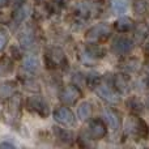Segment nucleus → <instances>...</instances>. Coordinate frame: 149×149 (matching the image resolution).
<instances>
[{
  "instance_id": "1",
  "label": "nucleus",
  "mask_w": 149,
  "mask_h": 149,
  "mask_svg": "<svg viewBox=\"0 0 149 149\" xmlns=\"http://www.w3.org/2000/svg\"><path fill=\"white\" fill-rule=\"evenodd\" d=\"M124 132L127 136L134 140H147L149 136V128L144 120L137 116V114H131L124 122Z\"/></svg>"
},
{
  "instance_id": "2",
  "label": "nucleus",
  "mask_w": 149,
  "mask_h": 149,
  "mask_svg": "<svg viewBox=\"0 0 149 149\" xmlns=\"http://www.w3.org/2000/svg\"><path fill=\"white\" fill-rule=\"evenodd\" d=\"M45 62L50 70H64L67 67V56L60 47H50L45 51Z\"/></svg>"
},
{
  "instance_id": "3",
  "label": "nucleus",
  "mask_w": 149,
  "mask_h": 149,
  "mask_svg": "<svg viewBox=\"0 0 149 149\" xmlns=\"http://www.w3.org/2000/svg\"><path fill=\"white\" fill-rule=\"evenodd\" d=\"M111 31H113V29H111V26L109 25V24L101 22V24H97V25L92 26V28L86 31L85 38H86V41L90 42V43L100 45V43H102V42H105L106 39L111 36Z\"/></svg>"
},
{
  "instance_id": "4",
  "label": "nucleus",
  "mask_w": 149,
  "mask_h": 149,
  "mask_svg": "<svg viewBox=\"0 0 149 149\" xmlns=\"http://www.w3.org/2000/svg\"><path fill=\"white\" fill-rule=\"evenodd\" d=\"M93 89L95 90L98 97L102 98L109 105H118V103L120 102V93L111 84H109V82L107 84H101V82H98Z\"/></svg>"
},
{
  "instance_id": "5",
  "label": "nucleus",
  "mask_w": 149,
  "mask_h": 149,
  "mask_svg": "<svg viewBox=\"0 0 149 149\" xmlns=\"http://www.w3.org/2000/svg\"><path fill=\"white\" fill-rule=\"evenodd\" d=\"M26 109L29 111H31V113L39 115L41 118H46L50 114L49 103L41 95H31V97H29L26 100Z\"/></svg>"
},
{
  "instance_id": "6",
  "label": "nucleus",
  "mask_w": 149,
  "mask_h": 149,
  "mask_svg": "<svg viewBox=\"0 0 149 149\" xmlns=\"http://www.w3.org/2000/svg\"><path fill=\"white\" fill-rule=\"evenodd\" d=\"M37 39H38V34L37 30L31 24H26L20 31H18V42H20V46L22 49H33L37 43Z\"/></svg>"
},
{
  "instance_id": "7",
  "label": "nucleus",
  "mask_w": 149,
  "mask_h": 149,
  "mask_svg": "<svg viewBox=\"0 0 149 149\" xmlns=\"http://www.w3.org/2000/svg\"><path fill=\"white\" fill-rule=\"evenodd\" d=\"M86 135L90 140H101L107 135V124L101 118L90 119L86 127Z\"/></svg>"
},
{
  "instance_id": "8",
  "label": "nucleus",
  "mask_w": 149,
  "mask_h": 149,
  "mask_svg": "<svg viewBox=\"0 0 149 149\" xmlns=\"http://www.w3.org/2000/svg\"><path fill=\"white\" fill-rule=\"evenodd\" d=\"M54 119L58 122L59 124L64 127H68V128H73L76 127L77 120H76V116L72 113L70 107L67 106H59L54 110Z\"/></svg>"
},
{
  "instance_id": "9",
  "label": "nucleus",
  "mask_w": 149,
  "mask_h": 149,
  "mask_svg": "<svg viewBox=\"0 0 149 149\" xmlns=\"http://www.w3.org/2000/svg\"><path fill=\"white\" fill-rule=\"evenodd\" d=\"M82 93L76 85L71 84V85H67V86L62 88V90L59 92V100L63 105L65 106H72L77 101L81 98Z\"/></svg>"
},
{
  "instance_id": "10",
  "label": "nucleus",
  "mask_w": 149,
  "mask_h": 149,
  "mask_svg": "<svg viewBox=\"0 0 149 149\" xmlns=\"http://www.w3.org/2000/svg\"><path fill=\"white\" fill-rule=\"evenodd\" d=\"M134 45H135V41L132 38H128L126 36H120V37H116L113 41L111 49L118 55H127L132 51Z\"/></svg>"
},
{
  "instance_id": "11",
  "label": "nucleus",
  "mask_w": 149,
  "mask_h": 149,
  "mask_svg": "<svg viewBox=\"0 0 149 149\" xmlns=\"http://www.w3.org/2000/svg\"><path fill=\"white\" fill-rule=\"evenodd\" d=\"M17 92V82L13 80H8L0 84V103H5L12 98V95Z\"/></svg>"
},
{
  "instance_id": "12",
  "label": "nucleus",
  "mask_w": 149,
  "mask_h": 149,
  "mask_svg": "<svg viewBox=\"0 0 149 149\" xmlns=\"http://www.w3.org/2000/svg\"><path fill=\"white\" fill-rule=\"evenodd\" d=\"M8 115L10 119H18L20 116V111H21V95L20 94H13L12 98L8 101Z\"/></svg>"
},
{
  "instance_id": "13",
  "label": "nucleus",
  "mask_w": 149,
  "mask_h": 149,
  "mask_svg": "<svg viewBox=\"0 0 149 149\" xmlns=\"http://www.w3.org/2000/svg\"><path fill=\"white\" fill-rule=\"evenodd\" d=\"M29 13H30V5L28 3H22L20 5H16L15 12L12 13V21L17 25H20L22 21L28 18Z\"/></svg>"
},
{
  "instance_id": "14",
  "label": "nucleus",
  "mask_w": 149,
  "mask_h": 149,
  "mask_svg": "<svg viewBox=\"0 0 149 149\" xmlns=\"http://www.w3.org/2000/svg\"><path fill=\"white\" fill-rule=\"evenodd\" d=\"M109 84H111L119 93H126L128 90V77L123 73H116L113 74L109 81Z\"/></svg>"
},
{
  "instance_id": "15",
  "label": "nucleus",
  "mask_w": 149,
  "mask_h": 149,
  "mask_svg": "<svg viewBox=\"0 0 149 149\" xmlns=\"http://www.w3.org/2000/svg\"><path fill=\"white\" fill-rule=\"evenodd\" d=\"M114 28H115L116 31L124 34V33H128V31L134 30L135 22L130 17H127V16H123V17L118 18V20L115 21V24H114Z\"/></svg>"
},
{
  "instance_id": "16",
  "label": "nucleus",
  "mask_w": 149,
  "mask_h": 149,
  "mask_svg": "<svg viewBox=\"0 0 149 149\" xmlns=\"http://www.w3.org/2000/svg\"><path fill=\"white\" fill-rule=\"evenodd\" d=\"M149 37V26L144 22H139L134 28V38L139 43H144L145 39Z\"/></svg>"
},
{
  "instance_id": "17",
  "label": "nucleus",
  "mask_w": 149,
  "mask_h": 149,
  "mask_svg": "<svg viewBox=\"0 0 149 149\" xmlns=\"http://www.w3.org/2000/svg\"><path fill=\"white\" fill-rule=\"evenodd\" d=\"M105 118H106V122H107L109 127L114 131L119 128L120 126V119H119V115L114 109H106L105 110Z\"/></svg>"
},
{
  "instance_id": "18",
  "label": "nucleus",
  "mask_w": 149,
  "mask_h": 149,
  "mask_svg": "<svg viewBox=\"0 0 149 149\" xmlns=\"http://www.w3.org/2000/svg\"><path fill=\"white\" fill-rule=\"evenodd\" d=\"M74 9H76V13L80 17L88 18L94 12V4H92V3H89V1H81V3H79V4H76Z\"/></svg>"
},
{
  "instance_id": "19",
  "label": "nucleus",
  "mask_w": 149,
  "mask_h": 149,
  "mask_svg": "<svg viewBox=\"0 0 149 149\" xmlns=\"http://www.w3.org/2000/svg\"><path fill=\"white\" fill-rule=\"evenodd\" d=\"M54 134L55 136L58 137V140H60V141L65 143V144H70V143L73 141V134L72 131H70L67 128H60V127H54Z\"/></svg>"
},
{
  "instance_id": "20",
  "label": "nucleus",
  "mask_w": 149,
  "mask_h": 149,
  "mask_svg": "<svg viewBox=\"0 0 149 149\" xmlns=\"http://www.w3.org/2000/svg\"><path fill=\"white\" fill-rule=\"evenodd\" d=\"M120 68L128 73H134V72H136V71H139L140 60L136 59V58H127V59H124L123 62L120 63Z\"/></svg>"
},
{
  "instance_id": "21",
  "label": "nucleus",
  "mask_w": 149,
  "mask_h": 149,
  "mask_svg": "<svg viewBox=\"0 0 149 149\" xmlns=\"http://www.w3.org/2000/svg\"><path fill=\"white\" fill-rule=\"evenodd\" d=\"M22 70L26 74H34L38 70V60L34 56H26L22 62Z\"/></svg>"
},
{
  "instance_id": "22",
  "label": "nucleus",
  "mask_w": 149,
  "mask_h": 149,
  "mask_svg": "<svg viewBox=\"0 0 149 149\" xmlns=\"http://www.w3.org/2000/svg\"><path fill=\"white\" fill-rule=\"evenodd\" d=\"M132 8L137 16H144L149 13V0H134Z\"/></svg>"
},
{
  "instance_id": "23",
  "label": "nucleus",
  "mask_w": 149,
  "mask_h": 149,
  "mask_svg": "<svg viewBox=\"0 0 149 149\" xmlns=\"http://www.w3.org/2000/svg\"><path fill=\"white\" fill-rule=\"evenodd\" d=\"M77 115H79L80 120H88L92 116V105L90 102H82L80 103V106L77 107Z\"/></svg>"
},
{
  "instance_id": "24",
  "label": "nucleus",
  "mask_w": 149,
  "mask_h": 149,
  "mask_svg": "<svg viewBox=\"0 0 149 149\" xmlns=\"http://www.w3.org/2000/svg\"><path fill=\"white\" fill-rule=\"evenodd\" d=\"M13 71V62L9 56H1L0 58V76L9 74Z\"/></svg>"
},
{
  "instance_id": "25",
  "label": "nucleus",
  "mask_w": 149,
  "mask_h": 149,
  "mask_svg": "<svg viewBox=\"0 0 149 149\" xmlns=\"http://www.w3.org/2000/svg\"><path fill=\"white\" fill-rule=\"evenodd\" d=\"M127 107L132 111V114H140L143 110H144V105L143 102L136 97H131L128 101H127Z\"/></svg>"
},
{
  "instance_id": "26",
  "label": "nucleus",
  "mask_w": 149,
  "mask_h": 149,
  "mask_svg": "<svg viewBox=\"0 0 149 149\" xmlns=\"http://www.w3.org/2000/svg\"><path fill=\"white\" fill-rule=\"evenodd\" d=\"M128 0H111V9L118 15H122L128 9Z\"/></svg>"
},
{
  "instance_id": "27",
  "label": "nucleus",
  "mask_w": 149,
  "mask_h": 149,
  "mask_svg": "<svg viewBox=\"0 0 149 149\" xmlns=\"http://www.w3.org/2000/svg\"><path fill=\"white\" fill-rule=\"evenodd\" d=\"M9 41V34H8V30L3 26H0V52L7 47V43Z\"/></svg>"
},
{
  "instance_id": "28",
  "label": "nucleus",
  "mask_w": 149,
  "mask_h": 149,
  "mask_svg": "<svg viewBox=\"0 0 149 149\" xmlns=\"http://www.w3.org/2000/svg\"><path fill=\"white\" fill-rule=\"evenodd\" d=\"M10 52H13L12 56L15 58V59H20V58H21V52H20V50H18L16 46H12V47H10Z\"/></svg>"
},
{
  "instance_id": "29",
  "label": "nucleus",
  "mask_w": 149,
  "mask_h": 149,
  "mask_svg": "<svg viewBox=\"0 0 149 149\" xmlns=\"http://www.w3.org/2000/svg\"><path fill=\"white\" fill-rule=\"evenodd\" d=\"M9 3V0H0V8H4Z\"/></svg>"
},
{
  "instance_id": "30",
  "label": "nucleus",
  "mask_w": 149,
  "mask_h": 149,
  "mask_svg": "<svg viewBox=\"0 0 149 149\" xmlns=\"http://www.w3.org/2000/svg\"><path fill=\"white\" fill-rule=\"evenodd\" d=\"M144 84H145V89H147L148 92H149V76H148L147 79L144 80Z\"/></svg>"
},
{
  "instance_id": "31",
  "label": "nucleus",
  "mask_w": 149,
  "mask_h": 149,
  "mask_svg": "<svg viewBox=\"0 0 149 149\" xmlns=\"http://www.w3.org/2000/svg\"><path fill=\"white\" fill-rule=\"evenodd\" d=\"M13 3H15L16 5H20V4H22V3H26V0H12Z\"/></svg>"
},
{
  "instance_id": "32",
  "label": "nucleus",
  "mask_w": 149,
  "mask_h": 149,
  "mask_svg": "<svg viewBox=\"0 0 149 149\" xmlns=\"http://www.w3.org/2000/svg\"><path fill=\"white\" fill-rule=\"evenodd\" d=\"M147 106H148V107H149V97L147 98Z\"/></svg>"
},
{
  "instance_id": "33",
  "label": "nucleus",
  "mask_w": 149,
  "mask_h": 149,
  "mask_svg": "<svg viewBox=\"0 0 149 149\" xmlns=\"http://www.w3.org/2000/svg\"><path fill=\"white\" fill-rule=\"evenodd\" d=\"M147 67L149 68V60H148V63H147Z\"/></svg>"
},
{
  "instance_id": "34",
  "label": "nucleus",
  "mask_w": 149,
  "mask_h": 149,
  "mask_svg": "<svg viewBox=\"0 0 149 149\" xmlns=\"http://www.w3.org/2000/svg\"><path fill=\"white\" fill-rule=\"evenodd\" d=\"M36 1H42V0H36Z\"/></svg>"
}]
</instances>
